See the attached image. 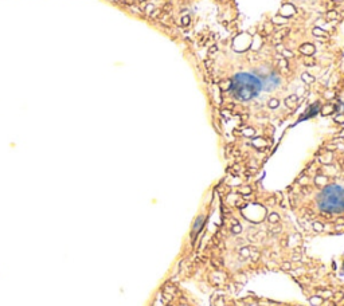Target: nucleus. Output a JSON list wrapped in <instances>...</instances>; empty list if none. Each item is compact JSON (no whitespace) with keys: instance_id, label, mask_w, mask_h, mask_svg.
Wrapping results in <instances>:
<instances>
[{"instance_id":"1","label":"nucleus","mask_w":344,"mask_h":306,"mask_svg":"<svg viewBox=\"0 0 344 306\" xmlns=\"http://www.w3.org/2000/svg\"><path fill=\"white\" fill-rule=\"evenodd\" d=\"M219 193V220L206 224L199 216L179 281L204 282L216 293L234 291L253 277L286 274L304 259L307 238L286 214L284 199H254L251 185Z\"/></svg>"},{"instance_id":"2","label":"nucleus","mask_w":344,"mask_h":306,"mask_svg":"<svg viewBox=\"0 0 344 306\" xmlns=\"http://www.w3.org/2000/svg\"><path fill=\"white\" fill-rule=\"evenodd\" d=\"M262 89V81L257 77L247 73H239L231 79V89L235 98L241 101H250L251 98L257 97V94Z\"/></svg>"},{"instance_id":"3","label":"nucleus","mask_w":344,"mask_h":306,"mask_svg":"<svg viewBox=\"0 0 344 306\" xmlns=\"http://www.w3.org/2000/svg\"><path fill=\"white\" fill-rule=\"evenodd\" d=\"M280 82H281L280 78H278L274 73H271L266 77L265 81L262 82V89L266 91H273L274 89H277L278 86H280Z\"/></svg>"},{"instance_id":"4","label":"nucleus","mask_w":344,"mask_h":306,"mask_svg":"<svg viewBox=\"0 0 344 306\" xmlns=\"http://www.w3.org/2000/svg\"><path fill=\"white\" fill-rule=\"evenodd\" d=\"M299 103H300V98L297 94H292V95H288V97L285 98V106L290 110L297 109Z\"/></svg>"},{"instance_id":"5","label":"nucleus","mask_w":344,"mask_h":306,"mask_svg":"<svg viewBox=\"0 0 344 306\" xmlns=\"http://www.w3.org/2000/svg\"><path fill=\"white\" fill-rule=\"evenodd\" d=\"M320 113H321V115L333 114V113H336V105H333V103H325L324 106L320 107Z\"/></svg>"},{"instance_id":"6","label":"nucleus","mask_w":344,"mask_h":306,"mask_svg":"<svg viewBox=\"0 0 344 306\" xmlns=\"http://www.w3.org/2000/svg\"><path fill=\"white\" fill-rule=\"evenodd\" d=\"M300 52H302L307 57H312L315 54V46L312 43H304V44L300 47Z\"/></svg>"},{"instance_id":"7","label":"nucleus","mask_w":344,"mask_h":306,"mask_svg":"<svg viewBox=\"0 0 344 306\" xmlns=\"http://www.w3.org/2000/svg\"><path fill=\"white\" fill-rule=\"evenodd\" d=\"M301 79L304 83H307V85H311V83H313V82L316 81V78H315L311 73H308V71H304V73L301 74Z\"/></svg>"},{"instance_id":"8","label":"nucleus","mask_w":344,"mask_h":306,"mask_svg":"<svg viewBox=\"0 0 344 306\" xmlns=\"http://www.w3.org/2000/svg\"><path fill=\"white\" fill-rule=\"evenodd\" d=\"M266 106H268L269 109H271V110H276V109H278V106H280V101H278L277 98H270V100L268 101V103H266Z\"/></svg>"},{"instance_id":"9","label":"nucleus","mask_w":344,"mask_h":306,"mask_svg":"<svg viewBox=\"0 0 344 306\" xmlns=\"http://www.w3.org/2000/svg\"><path fill=\"white\" fill-rule=\"evenodd\" d=\"M220 90L222 91H228L231 89V79H225V81H220Z\"/></svg>"},{"instance_id":"10","label":"nucleus","mask_w":344,"mask_h":306,"mask_svg":"<svg viewBox=\"0 0 344 306\" xmlns=\"http://www.w3.org/2000/svg\"><path fill=\"white\" fill-rule=\"evenodd\" d=\"M273 23H276V24H284V23H286V18L276 16V18L273 19Z\"/></svg>"},{"instance_id":"11","label":"nucleus","mask_w":344,"mask_h":306,"mask_svg":"<svg viewBox=\"0 0 344 306\" xmlns=\"http://www.w3.org/2000/svg\"><path fill=\"white\" fill-rule=\"evenodd\" d=\"M282 57L284 58H293V57H294V54H293L290 50H286L285 49V50H282Z\"/></svg>"},{"instance_id":"12","label":"nucleus","mask_w":344,"mask_h":306,"mask_svg":"<svg viewBox=\"0 0 344 306\" xmlns=\"http://www.w3.org/2000/svg\"><path fill=\"white\" fill-rule=\"evenodd\" d=\"M190 23H191V18H190V16H184V18L182 19V26H183V27L188 26Z\"/></svg>"},{"instance_id":"13","label":"nucleus","mask_w":344,"mask_h":306,"mask_svg":"<svg viewBox=\"0 0 344 306\" xmlns=\"http://www.w3.org/2000/svg\"><path fill=\"white\" fill-rule=\"evenodd\" d=\"M216 51H218V47H216V46H213V47H210V50H208L210 54H215Z\"/></svg>"}]
</instances>
